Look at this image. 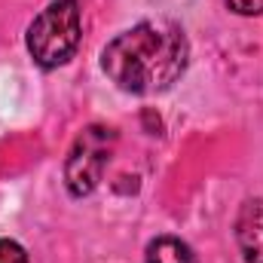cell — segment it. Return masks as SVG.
<instances>
[{
	"label": "cell",
	"mask_w": 263,
	"mask_h": 263,
	"mask_svg": "<svg viewBox=\"0 0 263 263\" xmlns=\"http://www.w3.org/2000/svg\"><path fill=\"white\" fill-rule=\"evenodd\" d=\"M236 242L245 263H263V199L242 202L236 214Z\"/></svg>",
	"instance_id": "4"
},
{
	"label": "cell",
	"mask_w": 263,
	"mask_h": 263,
	"mask_svg": "<svg viewBox=\"0 0 263 263\" xmlns=\"http://www.w3.org/2000/svg\"><path fill=\"white\" fill-rule=\"evenodd\" d=\"M236 15H263V0H227Z\"/></svg>",
	"instance_id": "7"
},
{
	"label": "cell",
	"mask_w": 263,
	"mask_h": 263,
	"mask_svg": "<svg viewBox=\"0 0 263 263\" xmlns=\"http://www.w3.org/2000/svg\"><path fill=\"white\" fill-rule=\"evenodd\" d=\"M114 141H117V132L107 126H86L77 135L65 159V184L73 199L89 196L101 184L104 165L110 162V153H114Z\"/></svg>",
	"instance_id": "3"
},
{
	"label": "cell",
	"mask_w": 263,
	"mask_h": 263,
	"mask_svg": "<svg viewBox=\"0 0 263 263\" xmlns=\"http://www.w3.org/2000/svg\"><path fill=\"white\" fill-rule=\"evenodd\" d=\"M190 65V43L168 18L138 22L101 49V67L123 92L159 95L172 89Z\"/></svg>",
	"instance_id": "1"
},
{
	"label": "cell",
	"mask_w": 263,
	"mask_h": 263,
	"mask_svg": "<svg viewBox=\"0 0 263 263\" xmlns=\"http://www.w3.org/2000/svg\"><path fill=\"white\" fill-rule=\"evenodd\" d=\"M147 263H196V254L187 242L175 236H159L147 245Z\"/></svg>",
	"instance_id": "5"
},
{
	"label": "cell",
	"mask_w": 263,
	"mask_h": 263,
	"mask_svg": "<svg viewBox=\"0 0 263 263\" xmlns=\"http://www.w3.org/2000/svg\"><path fill=\"white\" fill-rule=\"evenodd\" d=\"M83 18L77 0H52L31 25H28V52L43 70L67 65L80 46Z\"/></svg>",
	"instance_id": "2"
},
{
	"label": "cell",
	"mask_w": 263,
	"mask_h": 263,
	"mask_svg": "<svg viewBox=\"0 0 263 263\" xmlns=\"http://www.w3.org/2000/svg\"><path fill=\"white\" fill-rule=\"evenodd\" d=\"M0 263H28V254L18 242L12 239H0Z\"/></svg>",
	"instance_id": "6"
}]
</instances>
